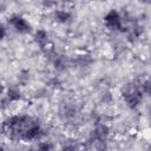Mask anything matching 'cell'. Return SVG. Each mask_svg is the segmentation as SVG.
<instances>
[{"instance_id": "1", "label": "cell", "mask_w": 151, "mask_h": 151, "mask_svg": "<svg viewBox=\"0 0 151 151\" xmlns=\"http://www.w3.org/2000/svg\"><path fill=\"white\" fill-rule=\"evenodd\" d=\"M122 96L124 98V101L126 103V105L130 109L138 107L142 99H143V93L140 91L139 85H129V86H126L123 90Z\"/></svg>"}, {"instance_id": "2", "label": "cell", "mask_w": 151, "mask_h": 151, "mask_svg": "<svg viewBox=\"0 0 151 151\" xmlns=\"http://www.w3.org/2000/svg\"><path fill=\"white\" fill-rule=\"evenodd\" d=\"M104 24L110 31H123V17L117 9H110L104 15Z\"/></svg>"}, {"instance_id": "3", "label": "cell", "mask_w": 151, "mask_h": 151, "mask_svg": "<svg viewBox=\"0 0 151 151\" xmlns=\"http://www.w3.org/2000/svg\"><path fill=\"white\" fill-rule=\"evenodd\" d=\"M8 26H11L15 32L22 33V34L28 33L31 31L29 21L21 14H17V13L8 17Z\"/></svg>"}, {"instance_id": "4", "label": "cell", "mask_w": 151, "mask_h": 151, "mask_svg": "<svg viewBox=\"0 0 151 151\" xmlns=\"http://www.w3.org/2000/svg\"><path fill=\"white\" fill-rule=\"evenodd\" d=\"M110 134V127L106 124L99 123L94 126V129L91 132L90 136V142H94V140H106L107 136Z\"/></svg>"}, {"instance_id": "5", "label": "cell", "mask_w": 151, "mask_h": 151, "mask_svg": "<svg viewBox=\"0 0 151 151\" xmlns=\"http://www.w3.org/2000/svg\"><path fill=\"white\" fill-rule=\"evenodd\" d=\"M48 33L44 28H37L33 32V41L40 47V48H48Z\"/></svg>"}, {"instance_id": "6", "label": "cell", "mask_w": 151, "mask_h": 151, "mask_svg": "<svg viewBox=\"0 0 151 151\" xmlns=\"http://www.w3.org/2000/svg\"><path fill=\"white\" fill-rule=\"evenodd\" d=\"M72 14L68 9L65 8H57L53 11V19L58 24H66L71 20Z\"/></svg>"}, {"instance_id": "7", "label": "cell", "mask_w": 151, "mask_h": 151, "mask_svg": "<svg viewBox=\"0 0 151 151\" xmlns=\"http://www.w3.org/2000/svg\"><path fill=\"white\" fill-rule=\"evenodd\" d=\"M6 98L9 103H18L21 99V92L18 87H9L6 92Z\"/></svg>"}, {"instance_id": "8", "label": "cell", "mask_w": 151, "mask_h": 151, "mask_svg": "<svg viewBox=\"0 0 151 151\" xmlns=\"http://www.w3.org/2000/svg\"><path fill=\"white\" fill-rule=\"evenodd\" d=\"M93 60H92V58H91V55H88V54H81V55H79V57H77V64L79 65V66H88L91 63H92Z\"/></svg>"}, {"instance_id": "9", "label": "cell", "mask_w": 151, "mask_h": 151, "mask_svg": "<svg viewBox=\"0 0 151 151\" xmlns=\"http://www.w3.org/2000/svg\"><path fill=\"white\" fill-rule=\"evenodd\" d=\"M139 87H140L142 93H144V94H146V96H151V78L143 80V81L140 83Z\"/></svg>"}, {"instance_id": "10", "label": "cell", "mask_w": 151, "mask_h": 151, "mask_svg": "<svg viewBox=\"0 0 151 151\" xmlns=\"http://www.w3.org/2000/svg\"><path fill=\"white\" fill-rule=\"evenodd\" d=\"M52 149H53V144L47 140L39 142L37 145V151H52Z\"/></svg>"}, {"instance_id": "11", "label": "cell", "mask_w": 151, "mask_h": 151, "mask_svg": "<svg viewBox=\"0 0 151 151\" xmlns=\"http://www.w3.org/2000/svg\"><path fill=\"white\" fill-rule=\"evenodd\" d=\"M60 151H77V145L74 143H66L63 145Z\"/></svg>"}]
</instances>
